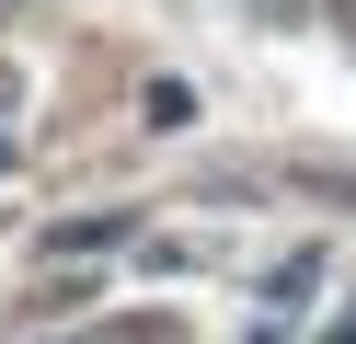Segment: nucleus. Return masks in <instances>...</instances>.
I'll return each instance as SVG.
<instances>
[{
  "label": "nucleus",
  "mask_w": 356,
  "mask_h": 344,
  "mask_svg": "<svg viewBox=\"0 0 356 344\" xmlns=\"http://www.w3.org/2000/svg\"><path fill=\"white\" fill-rule=\"evenodd\" d=\"M115 241H127V218H70L47 252H115Z\"/></svg>",
  "instance_id": "f03ea898"
},
{
  "label": "nucleus",
  "mask_w": 356,
  "mask_h": 344,
  "mask_svg": "<svg viewBox=\"0 0 356 344\" xmlns=\"http://www.w3.org/2000/svg\"><path fill=\"white\" fill-rule=\"evenodd\" d=\"M310 287H322V252H299V264H276V275H264V298H276V310H299Z\"/></svg>",
  "instance_id": "f257e3e1"
},
{
  "label": "nucleus",
  "mask_w": 356,
  "mask_h": 344,
  "mask_svg": "<svg viewBox=\"0 0 356 344\" xmlns=\"http://www.w3.org/2000/svg\"><path fill=\"white\" fill-rule=\"evenodd\" d=\"M333 344H356V321H345V333H333Z\"/></svg>",
  "instance_id": "20e7f679"
},
{
  "label": "nucleus",
  "mask_w": 356,
  "mask_h": 344,
  "mask_svg": "<svg viewBox=\"0 0 356 344\" xmlns=\"http://www.w3.org/2000/svg\"><path fill=\"white\" fill-rule=\"evenodd\" d=\"M115 344H172V333H161V321H149V333H115Z\"/></svg>",
  "instance_id": "7ed1b4c3"
}]
</instances>
